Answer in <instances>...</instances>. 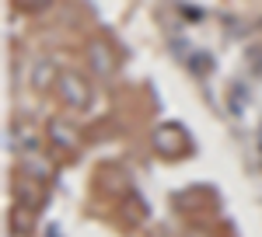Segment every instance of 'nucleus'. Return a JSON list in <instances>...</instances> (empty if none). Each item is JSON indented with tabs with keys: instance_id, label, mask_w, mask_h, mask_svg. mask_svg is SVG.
I'll list each match as a JSON object with an SVG mask.
<instances>
[{
	"instance_id": "1",
	"label": "nucleus",
	"mask_w": 262,
	"mask_h": 237,
	"mask_svg": "<svg viewBox=\"0 0 262 237\" xmlns=\"http://www.w3.org/2000/svg\"><path fill=\"white\" fill-rule=\"evenodd\" d=\"M63 98L70 101L74 108H84L91 94H88V87H84V80H81V77H63Z\"/></svg>"
}]
</instances>
